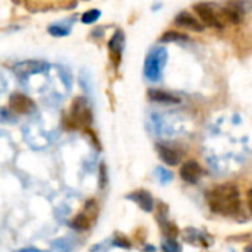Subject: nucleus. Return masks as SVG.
<instances>
[{"label": "nucleus", "mask_w": 252, "mask_h": 252, "mask_svg": "<svg viewBox=\"0 0 252 252\" xmlns=\"http://www.w3.org/2000/svg\"><path fill=\"white\" fill-rule=\"evenodd\" d=\"M152 251H155V247H148V248H146V252H152Z\"/></svg>", "instance_id": "24"}, {"label": "nucleus", "mask_w": 252, "mask_h": 252, "mask_svg": "<svg viewBox=\"0 0 252 252\" xmlns=\"http://www.w3.org/2000/svg\"><path fill=\"white\" fill-rule=\"evenodd\" d=\"M196 15L199 16V19L211 28H217L221 30L224 28L227 21V15H226V9L220 7L214 3H198L193 6Z\"/></svg>", "instance_id": "2"}, {"label": "nucleus", "mask_w": 252, "mask_h": 252, "mask_svg": "<svg viewBox=\"0 0 252 252\" xmlns=\"http://www.w3.org/2000/svg\"><path fill=\"white\" fill-rule=\"evenodd\" d=\"M126 198L130 199V201H133V202H136V204H137L143 211H146V213H151V211L154 210V199H152L151 193L146 192V190L133 192V193L127 195Z\"/></svg>", "instance_id": "10"}, {"label": "nucleus", "mask_w": 252, "mask_h": 252, "mask_svg": "<svg viewBox=\"0 0 252 252\" xmlns=\"http://www.w3.org/2000/svg\"><path fill=\"white\" fill-rule=\"evenodd\" d=\"M71 118L80 127H89L92 124V111L89 102L84 97H77L71 108Z\"/></svg>", "instance_id": "4"}, {"label": "nucleus", "mask_w": 252, "mask_h": 252, "mask_svg": "<svg viewBox=\"0 0 252 252\" xmlns=\"http://www.w3.org/2000/svg\"><path fill=\"white\" fill-rule=\"evenodd\" d=\"M167 63V50L165 47H155L152 49L145 61V69L143 74L146 77V80L155 83L159 81L162 77V69Z\"/></svg>", "instance_id": "3"}, {"label": "nucleus", "mask_w": 252, "mask_h": 252, "mask_svg": "<svg viewBox=\"0 0 252 252\" xmlns=\"http://www.w3.org/2000/svg\"><path fill=\"white\" fill-rule=\"evenodd\" d=\"M188 37L180 34V32H176V31H168L165 32L162 37H161V41L162 43H168V41H186Z\"/></svg>", "instance_id": "17"}, {"label": "nucleus", "mask_w": 252, "mask_h": 252, "mask_svg": "<svg viewBox=\"0 0 252 252\" xmlns=\"http://www.w3.org/2000/svg\"><path fill=\"white\" fill-rule=\"evenodd\" d=\"M210 208L221 216H235L239 211V190L233 185H223L216 188L208 195Z\"/></svg>", "instance_id": "1"}, {"label": "nucleus", "mask_w": 252, "mask_h": 252, "mask_svg": "<svg viewBox=\"0 0 252 252\" xmlns=\"http://www.w3.org/2000/svg\"><path fill=\"white\" fill-rule=\"evenodd\" d=\"M16 252H43V251L35 250V248H25V250H19V251H16Z\"/></svg>", "instance_id": "23"}, {"label": "nucleus", "mask_w": 252, "mask_h": 252, "mask_svg": "<svg viewBox=\"0 0 252 252\" xmlns=\"http://www.w3.org/2000/svg\"><path fill=\"white\" fill-rule=\"evenodd\" d=\"M69 30H71V25L69 24H66V25H63V24H53V25H50L49 27V32L53 35V37H65V35H68L69 34Z\"/></svg>", "instance_id": "14"}, {"label": "nucleus", "mask_w": 252, "mask_h": 252, "mask_svg": "<svg viewBox=\"0 0 252 252\" xmlns=\"http://www.w3.org/2000/svg\"><path fill=\"white\" fill-rule=\"evenodd\" d=\"M90 224H92V219L87 217L84 213L75 216L74 220L69 223V226H71L74 230H77V232H86V230H89V229H90Z\"/></svg>", "instance_id": "13"}, {"label": "nucleus", "mask_w": 252, "mask_h": 252, "mask_svg": "<svg viewBox=\"0 0 252 252\" xmlns=\"http://www.w3.org/2000/svg\"><path fill=\"white\" fill-rule=\"evenodd\" d=\"M84 214H86L87 217H90V219H93V217L96 216V202H94V201H89V202H87Z\"/></svg>", "instance_id": "21"}, {"label": "nucleus", "mask_w": 252, "mask_h": 252, "mask_svg": "<svg viewBox=\"0 0 252 252\" xmlns=\"http://www.w3.org/2000/svg\"><path fill=\"white\" fill-rule=\"evenodd\" d=\"M148 94H149L151 100L159 102V103H165V105H174V103L180 102V99L177 96H174L170 92H164V90H149Z\"/></svg>", "instance_id": "12"}, {"label": "nucleus", "mask_w": 252, "mask_h": 252, "mask_svg": "<svg viewBox=\"0 0 252 252\" xmlns=\"http://www.w3.org/2000/svg\"><path fill=\"white\" fill-rule=\"evenodd\" d=\"M49 68L47 62L44 61H24V62H18L13 66V71L18 77L25 78L31 74H37V72H43Z\"/></svg>", "instance_id": "5"}, {"label": "nucleus", "mask_w": 252, "mask_h": 252, "mask_svg": "<svg viewBox=\"0 0 252 252\" xmlns=\"http://www.w3.org/2000/svg\"><path fill=\"white\" fill-rule=\"evenodd\" d=\"M226 9V15H227V21L232 24H239L242 19V10L238 6H227Z\"/></svg>", "instance_id": "15"}, {"label": "nucleus", "mask_w": 252, "mask_h": 252, "mask_svg": "<svg viewBox=\"0 0 252 252\" xmlns=\"http://www.w3.org/2000/svg\"><path fill=\"white\" fill-rule=\"evenodd\" d=\"M157 151H158V155H159V158H161V161H162L164 164L174 167V165H177V164L180 162V155H179V152L174 151L173 148H170V146H167V145L158 143V145H157Z\"/></svg>", "instance_id": "11"}, {"label": "nucleus", "mask_w": 252, "mask_h": 252, "mask_svg": "<svg viewBox=\"0 0 252 252\" xmlns=\"http://www.w3.org/2000/svg\"><path fill=\"white\" fill-rule=\"evenodd\" d=\"M9 106L16 114H30L35 109L34 102L22 93H13L9 99Z\"/></svg>", "instance_id": "6"}, {"label": "nucleus", "mask_w": 252, "mask_h": 252, "mask_svg": "<svg viewBox=\"0 0 252 252\" xmlns=\"http://www.w3.org/2000/svg\"><path fill=\"white\" fill-rule=\"evenodd\" d=\"M106 183H108L106 167H105V164H100V171H99V186H100V189H105Z\"/></svg>", "instance_id": "20"}, {"label": "nucleus", "mask_w": 252, "mask_h": 252, "mask_svg": "<svg viewBox=\"0 0 252 252\" xmlns=\"http://www.w3.org/2000/svg\"><path fill=\"white\" fill-rule=\"evenodd\" d=\"M180 176H182V179L185 182L195 185V183H198V180L202 176V168H201V165L198 162L188 161L186 164H183V167L180 170Z\"/></svg>", "instance_id": "7"}, {"label": "nucleus", "mask_w": 252, "mask_h": 252, "mask_svg": "<svg viewBox=\"0 0 252 252\" xmlns=\"http://www.w3.org/2000/svg\"><path fill=\"white\" fill-rule=\"evenodd\" d=\"M247 252H252V248H247Z\"/></svg>", "instance_id": "25"}, {"label": "nucleus", "mask_w": 252, "mask_h": 252, "mask_svg": "<svg viewBox=\"0 0 252 252\" xmlns=\"http://www.w3.org/2000/svg\"><path fill=\"white\" fill-rule=\"evenodd\" d=\"M176 24L190 31H196V32H201L204 30V24L199 19H196L193 15H190L189 12H180L176 16Z\"/></svg>", "instance_id": "8"}, {"label": "nucleus", "mask_w": 252, "mask_h": 252, "mask_svg": "<svg viewBox=\"0 0 252 252\" xmlns=\"http://www.w3.org/2000/svg\"><path fill=\"white\" fill-rule=\"evenodd\" d=\"M100 18V10L99 9H90L81 16V22L84 24H94Z\"/></svg>", "instance_id": "16"}, {"label": "nucleus", "mask_w": 252, "mask_h": 252, "mask_svg": "<svg viewBox=\"0 0 252 252\" xmlns=\"http://www.w3.org/2000/svg\"><path fill=\"white\" fill-rule=\"evenodd\" d=\"M247 202H248V210L252 214V189H250L248 193H247Z\"/></svg>", "instance_id": "22"}, {"label": "nucleus", "mask_w": 252, "mask_h": 252, "mask_svg": "<svg viewBox=\"0 0 252 252\" xmlns=\"http://www.w3.org/2000/svg\"><path fill=\"white\" fill-rule=\"evenodd\" d=\"M161 248H162V252H182V247L174 239H170V238L162 241Z\"/></svg>", "instance_id": "18"}, {"label": "nucleus", "mask_w": 252, "mask_h": 252, "mask_svg": "<svg viewBox=\"0 0 252 252\" xmlns=\"http://www.w3.org/2000/svg\"><path fill=\"white\" fill-rule=\"evenodd\" d=\"M155 174H157L158 180H159L162 185H165V183H170V182L173 180V174H171L168 170L162 168V167H158V168H157V171H155Z\"/></svg>", "instance_id": "19"}, {"label": "nucleus", "mask_w": 252, "mask_h": 252, "mask_svg": "<svg viewBox=\"0 0 252 252\" xmlns=\"http://www.w3.org/2000/svg\"><path fill=\"white\" fill-rule=\"evenodd\" d=\"M124 44H126V37H124V32L120 30V31H115V34L112 35V38L109 40L108 43V49L111 52V56L115 62L120 63V58H121V53L124 50Z\"/></svg>", "instance_id": "9"}]
</instances>
